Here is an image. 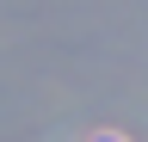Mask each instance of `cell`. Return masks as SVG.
I'll use <instances>...</instances> for the list:
<instances>
[{"label": "cell", "instance_id": "obj_1", "mask_svg": "<svg viewBox=\"0 0 148 142\" xmlns=\"http://www.w3.org/2000/svg\"><path fill=\"white\" fill-rule=\"evenodd\" d=\"M105 142H117V136H105Z\"/></svg>", "mask_w": 148, "mask_h": 142}]
</instances>
